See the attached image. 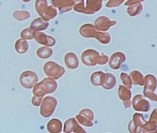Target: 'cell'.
Listing matches in <instances>:
<instances>
[{
    "instance_id": "cell-1",
    "label": "cell",
    "mask_w": 157,
    "mask_h": 133,
    "mask_svg": "<svg viewBox=\"0 0 157 133\" xmlns=\"http://www.w3.org/2000/svg\"><path fill=\"white\" fill-rule=\"evenodd\" d=\"M56 83L50 79H45L34 87V96L43 98L46 94L52 93L56 88Z\"/></svg>"
},
{
    "instance_id": "cell-2",
    "label": "cell",
    "mask_w": 157,
    "mask_h": 133,
    "mask_svg": "<svg viewBox=\"0 0 157 133\" xmlns=\"http://www.w3.org/2000/svg\"><path fill=\"white\" fill-rule=\"evenodd\" d=\"M56 99L50 97H47L44 99L40 108V113L44 117H49L52 115L56 106Z\"/></svg>"
},
{
    "instance_id": "cell-3",
    "label": "cell",
    "mask_w": 157,
    "mask_h": 133,
    "mask_svg": "<svg viewBox=\"0 0 157 133\" xmlns=\"http://www.w3.org/2000/svg\"><path fill=\"white\" fill-rule=\"evenodd\" d=\"M37 81V76L35 73L31 71L24 72L20 77L21 84L26 88H32Z\"/></svg>"
},
{
    "instance_id": "cell-4",
    "label": "cell",
    "mask_w": 157,
    "mask_h": 133,
    "mask_svg": "<svg viewBox=\"0 0 157 133\" xmlns=\"http://www.w3.org/2000/svg\"><path fill=\"white\" fill-rule=\"evenodd\" d=\"M34 38L36 39V41L43 45L52 46L55 43V40L53 38L46 36L42 32L35 31L34 35Z\"/></svg>"
},
{
    "instance_id": "cell-5",
    "label": "cell",
    "mask_w": 157,
    "mask_h": 133,
    "mask_svg": "<svg viewBox=\"0 0 157 133\" xmlns=\"http://www.w3.org/2000/svg\"><path fill=\"white\" fill-rule=\"evenodd\" d=\"M61 123L59 120L54 119L50 120L47 125V129L50 133H59L61 131Z\"/></svg>"
},
{
    "instance_id": "cell-6",
    "label": "cell",
    "mask_w": 157,
    "mask_h": 133,
    "mask_svg": "<svg viewBox=\"0 0 157 133\" xmlns=\"http://www.w3.org/2000/svg\"><path fill=\"white\" fill-rule=\"evenodd\" d=\"M48 25V23L44 22L41 18H39L33 21L31 24V28L36 30H44L47 27Z\"/></svg>"
},
{
    "instance_id": "cell-7",
    "label": "cell",
    "mask_w": 157,
    "mask_h": 133,
    "mask_svg": "<svg viewBox=\"0 0 157 133\" xmlns=\"http://www.w3.org/2000/svg\"><path fill=\"white\" fill-rule=\"evenodd\" d=\"M16 50L20 53H24L27 51L28 48V43L23 39L18 40L15 44Z\"/></svg>"
},
{
    "instance_id": "cell-8",
    "label": "cell",
    "mask_w": 157,
    "mask_h": 133,
    "mask_svg": "<svg viewBox=\"0 0 157 133\" xmlns=\"http://www.w3.org/2000/svg\"><path fill=\"white\" fill-rule=\"evenodd\" d=\"M52 51L51 49L46 47H42L38 49L37 51V54L40 58H47L51 56Z\"/></svg>"
},
{
    "instance_id": "cell-9",
    "label": "cell",
    "mask_w": 157,
    "mask_h": 133,
    "mask_svg": "<svg viewBox=\"0 0 157 133\" xmlns=\"http://www.w3.org/2000/svg\"><path fill=\"white\" fill-rule=\"evenodd\" d=\"M35 31L31 29L27 28L25 29L23 31H22L21 33V36L22 38L27 39H31L33 38L34 35Z\"/></svg>"
},
{
    "instance_id": "cell-10",
    "label": "cell",
    "mask_w": 157,
    "mask_h": 133,
    "mask_svg": "<svg viewBox=\"0 0 157 133\" xmlns=\"http://www.w3.org/2000/svg\"><path fill=\"white\" fill-rule=\"evenodd\" d=\"M13 16L19 20H23L29 18L30 17V14L27 11H17L13 13Z\"/></svg>"
},
{
    "instance_id": "cell-11",
    "label": "cell",
    "mask_w": 157,
    "mask_h": 133,
    "mask_svg": "<svg viewBox=\"0 0 157 133\" xmlns=\"http://www.w3.org/2000/svg\"><path fill=\"white\" fill-rule=\"evenodd\" d=\"M42 99H43L42 97L34 96L33 100H32V103H33V105L36 106H39L42 102Z\"/></svg>"
}]
</instances>
